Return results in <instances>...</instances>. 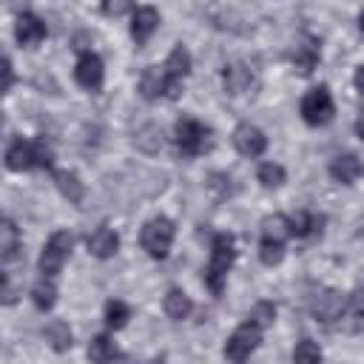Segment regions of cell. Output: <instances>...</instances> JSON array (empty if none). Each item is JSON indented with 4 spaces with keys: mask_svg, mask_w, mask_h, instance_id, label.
Instances as JSON below:
<instances>
[{
    "mask_svg": "<svg viewBox=\"0 0 364 364\" xmlns=\"http://www.w3.org/2000/svg\"><path fill=\"white\" fill-rule=\"evenodd\" d=\"M344 307H347L344 296H341L338 290H333V287H321V290L310 299V313H313V318L321 321V324H333L336 318H341Z\"/></svg>",
    "mask_w": 364,
    "mask_h": 364,
    "instance_id": "obj_8",
    "label": "cell"
},
{
    "mask_svg": "<svg viewBox=\"0 0 364 364\" xmlns=\"http://www.w3.org/2000/svg\"><path fill=\"white\" fill-rule=\"evenodd\" d=\"M256 176H259V182H262L264 188H279V185L284 182V168L276 165V162H262Z\"/></svg>",
    "mask_w": 364,
    "mask_h": 364,
    "instance_id": "obj_32",
    "label": "cell"
},
{
    "mask_svg": "<svg viewBox=\"0 0 364 364\" xmlns=\"http://www.w3.org/2000/svg\"><path fill=\"white\" fill-rule=\"evenodd\" d=\"M259 259H262V264H267V267L279 264V262L284 259V245H276V242H262V245H259Z\"/></svg>",
    "mask_w": 364,
    "mask_h": 364,
    "instance_id": "obj_33",
    "label": "cell"
},
{
    "mask_svg": "<svg viewBox=\"0 0 364 364\" xmlns=\"http://www.w3.org/2000/svg\"><path fill=\"white\" fill-rule=\"evenodd\" d=\"M247 321H253L259 330H264V327H270L273 321H276V304L273 301H259L253 310H250V316H247Z\"/></svg>",
    "mask_w": 364,
    "mask_h": 364,
    "instance_id": "obj_31",
    "label": "cell"
},
{
    "mask_svg": "<svg viewBox=\"0 0 364 364\" xmlns=\"http://www.w3.org/2000/svg\"><path fill=\"white\" fill-rule=\"evenodd\" d=\"M299 111H301V119H304L307 125H324V122H330L333 114H336V105H333V97H330L327 85L310 88V91L301 97Z\"/></svg>",
    "mask_w": 364,
    "mask_h": 364,
    "instance_id": "obj_6",
    "label": "cell"
},
{
    "mask_svg": "<svg viewBox=\"0 0 364 364\" xmlns=\"http://www.w3.org/2000/svg\"><path fill=\"white\" fill-rule=\"evenodd\" d=\"M173 131H176V148L182 156H199V154L210 151V145H213L210 128L193 117H179Z\"/></svg>",
    "mask_w": 364,
    "mask_h": 364,
    "instance_id": "obj_2",
    "label": "cell"
},
{
    "mask_svg": "<svg viewBox=\"0 0 364 364\" xmlns=\"http://www.w3.org/2000/svg\"><path fill=\"white\" fill-rule=\"evenodd\" d=\"M347 307L353 316H364V287H355L350 296H347Z\"/></svg>",
    "mask_w": 364,
    "mask_h": 364,
    "instance_id": "obj_35",
    "label": "cell"
},
{
    "mask_svg": "<svg viewBox=\"0 0 364 364\" xmlns=\"http://www.w3.org/2000/svg\"><path fill=\"white\" fill-rule=\"evenodd\" d=\"M111 364H136V361H134L131 355H117V358H114Z\"/></svg>",
    "mask_w": 364,
    "mask_h": 364,
    "instance_id": "obj_39",
    "label": "cell"
},
{
    "mask_svg": "<svg viewBox=\"0 0 364 364\" xmlns=\"http://www.w3.org/2000/svg\"><path fill=\"white\" fill-rule=\"evenodd\" d=\"M31 148H34V168H51L54 165V148H51V142L46 139V136H37V139H31Z\"/></svg>",
    "mask_w": 364,
    "mask_h": 364,
    "instance_id": "obj_30",
    "label": "cell"
},
{
    "mask_svg": "<svg viewBox=\"0 0 364 364\" xmlns=\"http://www.w3.org/2000/svg\"><path fill=\"white\" fill-rule=\"evenodd\" d=\"M85 245H88L91 256H97V259H111V256L119 250V236H117L108 225H100V228H94V230L85 236Z\"/></svg>",
    "mask_w": 364,
    "mask_h": 364,
    "instance_id": "obj_14",
    "label": "cell"
},
{
    "mask_svg": "<svg viewBox=\"0 0 364 364\" xmlns=\"http://www.w3.org/2000/svg\"><path fill=\"white\" fill-rule=\"evenodd\" d=\"M88 358L91 364H111L117 358V347L108 336H94L88 344Z\"/></svg>",
    "mask_w": 364,
    "mask_h": 364,
    "instance_id": "obj_26",
    "label": "cell"
},
{
    "mask_svg": "<svg viewBox=\"0 0 364 364\" xmlns=\"http://www.w3.org/2000/svg\"><path fill=\"white\" fill-rule=\"evenodd\" d=\"M233 145H236V151L242 154V156H262L264 154V148H267V136H264V131L262 128H256V125H250V122H239L236 128H233Z\"/></svg>",
    "mask_w": 364,
    "mask_h": 364,
    "instance_id": "obj_10",
    "label": "cell"
},
{
    "mask_svg": "<svg viewBox=\"0 0 364 364\" xmlns=\"http://www.w3.org/2000/svg\"><path fill=\"white\" fill-rule=\"evenodd\" d=\"M358 28H361V34H364V11L358 14Z\"/></svg>",
    "mask_w": 364,
    "mask_h": 364,
    "instance_id": "obj_41",
    "label": "cell"
},
{
    "mask_svg": "<svg viewBox=\"0 0 364 364\" xmlns=\"http://www.w3.org/2000/svg\"><path fill=\"white\" fill-rule=\"evenodd\" d=\"M159 26V11L154 6H136L131 11V37L136 40V46H142Z\"/></svg>",
    "mask_w": 364,
    "mask_h": 364,
    "instance_id": "obj_13",
    "label": "cell"
},
{
    "mask_svg": "<svg viewBox=\"0 0 364 364\" xmlns=\"http://www.w3.org/2000/svg\"><path fill=\"white\" fill-rule=\"evenodd\" d=\"M364 173V165L355 154H338L333 162H330V176L341 185H353L358 176Z\"/></svg>",
    "mask_w": 364,
    "mask_h": 364,
    "instance_id": "obj_17",
    "label": "cell"
},
{
    "mask_svg": "<svg viewBox=\"0 0 364 364\" xmlns=\"http://www.w3.org/2000/svg\"><path fill=\"white\" fill-rule=\"evenodd\" d=\"M259 341H262V330L253 324V321H245V324H239L230 336H228V341H225V358L230 361V364H245L247 358H250V353L259 347Z\"/></svg>",
    "mask_w": 364,
    "mask_h": 364,
    "instance_id": "obj_4",
    "label": "cell"
},
{
    "mask_svg": "<svg viewBox=\"0 0 364 364\" xmlns=\"http://www.w3.org/2000/svg\"><path fill=\"white\" fill-rule=\"evenodd\" d=\"M353 82H355L358 94L364 97V65H358V68H355V77H353Z\"/></svg>",
    "mask_w": 364,
    "mask_h": 364,
    "instance_id": "obj_38",
    "label": "cell"
},
{
    "mask_svg": "<svg viewBox=\"0 0 364 364\" xmlns=\"http://www.w3.org/2000/svg\"><path fill=\"white\" fill-rule=\"evenodd\" d=\"M14 85V65L9 57H3V94H9Z\"/></svg>",
    "mask_w": 364,
    "mask_h": 364,
    "instance_id": "obj_36",
    "label": "cell"
},
{
    "mask_svg": "<svg viewBox=\"0 0 364 364\" xmlns=\"http://www.w3.org/2000/svg\"><path fill=\"white\" fill-rule=\"evenodd\" d=\"M162 71L168 77L165 97L168 100H176L179 91H182V80L191 74V54H188V48L185 46H173L171 54H168V60H165V65H162Z\"/></svg>",
    "mask_w": 364,
    "mask_h": 364,
    "instance_id": "obj_7",
    "label": "cell"
},
{
    "mask_svg": "<svg viewBox=\"0 0 364 364\" xmlns=\"http://www.w3.org/2000/svg\"><path fill=\"white\" fill-rule=\"evenodd\" d=\"M131 6L128 3H102V11L105 14H122V11H128Z\"/></svg>",
    "mask_w": 364,
    "mask_h": 364,
    "instance_id": "obj_37",
    "label": "cell"
},
{
    "mask_svg": "<svg viewBox=\"0 0 364 364\" xmlns=\"http://www.w3.org/2000/svg\"><path fill=\"white\" fill-rule=\"evenodd\" d=\"M134 145H136L142 154H156V151L162 148V131H159V125H154V122L139 125L136 134H134Z\"/></svg>",
    "mask_w": 364,
    "mask_h": 364,
    "instance_id": "obj_24",
    "label": "cell"
},
{
    "mask_svg": "<svg viewBox=\"0 0 364 364\" xmlns=\"http://www.w3.org/2000/svg\"><path fill=\"white\" fill-rule=\"evenodd\" d=\"M321 225H324V216H316L310 210H299L296 216H290V230L293 236L304 239V236H318L321 233Z\"/></svg>",
    "mask_w": 364,
    "mask_h": 364,
    "instance_id": "obj_23",
    "label": "cell"
},
{
    "mask_svg": "<svg viewBox=\"0 0 364 364\" xmlns=\"http://www.w3.org/2000/svg\"><path fill=\"white\" fill-rule=\"evenodd\" d=\"M43 336H46V341H48L57 353H65V350H71V344H74V341H71V327H68L65 321H60V318L51 321V324L43 330Z\"/></svg>",
    "mask_w": 364,
    "mask_h": 364,
    "instance_id": "obj_25",
    "label": "cell"
},
{
    "mask_svg": "<svg viewBox=\"0 0 364 364\" xmlns=\"http://www.w3.org/2000/svg\"><path fill=\"white\" fill-rule=\"evenodd\" d=\"M236 262V247H233V236L230 233H216L210 242V259H208V270H205V284L210 287L213 296H222L225 290V279L228 270Z\"/></svg>",
    "mask_w": 364,
    "mask_h": 364,
    "instance_id": "obj_1",
    "label": "cell"
},
{
    "mask_svg": "<svg viewBox=\"0 0 364 364\" xmlns=\"http://www.w3.org/2000/svg\"><path fill=\"white\" fill-rule=\"evenodd\" d=\"M208 188L216 193V199H228V196H233V179L225 176V173H210Z\"/></svg>",
    "mask_w": 364,
    "mask_h": 364,
    "instance_id": "obj_34",
    "label": "cell"
},
{
    "mask_svg": "<svg viewBox=\"0 0 364 364\" xmlns=\"http://www.w3.org/2000/svg\"><path fill=\"white\" fill-rule=\"evenodd\" d=\"M31 301H34L37 310H51V307H54V301H57V287H54V282H51L48 276H43V279L31 287Z\"/></svg>",
    "mask_w": 364,
    "mask_h": 364,
    "instance_id": "obj_27",
    "label": "cell"
},
{
    "mask_svg": "<svg viewBox=\"0 0 364 364\" xmlns=\"http://www.w3.org/2000/svg\"><path fill=\"white\" fill-rule=\"evenodd\" d=\"M20 245H23L20 230H17V225L6 216L3 225H0V256H3V262H14V259L20 256Z\"/></svg>",
    "mask_w": 364,
    "mask_h": 364,
    "instance_id": "obj_21",
    "label": "cell"
},
{
    "mask_svg": "<svg viewBox=\"0 0 364 364\" xmlns=\"http://www.w3.org/2000/svg\"><path fill=\"white\" fill-rule=\"evenodd\" d=\"M162 307H165V313H168L173 321H182V318H188V316H191V310H193V301H191V296H188L185 290H179V287H171V290L165 293V301H162Z\"/></svg>",
    "mask_w": 364,
    "mask_h": 364,
    "instance_id": "obj_22",
    "label": "cell"
},
{
    "mask_svg": "<svg viewBox=\"0 0 364 364\" xmlns=\"http://www.w3.org/2000/svg\"><path fill=\"white\" fill-rule=\"evenodd\" d=\"M293 364H321V347L313 338H301L293 347Z\"/></svg>",
    "mask_w": 364,
    "mask_h": 364,
    "instance_id": "obj_29",
    "label": "cell"
},
{
    "mask_svg": "<svg viewBox=\"0 0 364 364\" xmlns=\"http://www.w3.org/2000/svg\"><path fill=\"white\" fill-rule=\"evenodd\" d=\"M287 236H293V230H290V219L284 213H270L262 219V242L284 245Z\"/></svg>",
    "mask_w": 364,
    "mask_h": 364,
    "instance_id": "obj_19",
    "label": "cell"
},
{
    "mask_svg": "<svg viewBox=\"0 0 364 364\" xmlns=\"http://www.w3.org/2000/svg\"><path fill=\"white\" fill-rule=\"evenodd\" d=\"M6 168L9 171H17V173L34 168V148H31L28 139L17 136V139L9 142V148H6Z\"/></svg>",
    "mask_w": 364,
    "mask_h": 364,
    "instance_id": "obj_15",
    "label": "cell"
},
{
    "mask_svg": "<svg viewBox=\"0 0 364 364\" xmlns=\"http://www.w3.org/2000/svg\"><path fill=\"white\" fill-rule=\"evenodd\" d=\"M173 222L168 216H154L142 225V233H139V245L142 250L151 256V259H165L171 253V245H173Z\"/></svg>",
    "mask_w": 364,
    "mask_h": 364,
    "instance_id": "obj_3",
    "label": "cell"
},
{
    "mask_svg": "<svg viewBox=\"0 0 364 364\" xmlns=\"http://www.w3.org/2000/svg\"><path fill=\"white\" fill-rule=\"evenodd\" d=\"M14 37L20 46H37L46 40V23L34 11H20L14 23Z\"/></svg>",
    "mask_w": 364,
    "mask_h": 364,
    "instance_id": "obj_12",
    "label": "cell"
},
{
    "mask_svg": "<svg viewBox=\"0 0 364 364\" xmlns=\"http://www.w3.org/2000/svg\"><path fill=\"white\" fill-rule=\"evenodd\" d=\"M128 318H131V307H128L125 301L111 299V301L105 304V324H108L111 330H122V327L128 324Z\"/></svg>",
    "mask_w": 364,
    "mask_h": 364,
    "instance_id": "obj_28",
    "label": "cell"
},
{
    "mask_svg": "<svg viewBox=\"0 0 364 364\" xmlns=\"http://www.w3.org/2000/svg\"><path fill=\"white\" fill-rule=\"evenodd\" d=\"M54 185L57 191L71 202V205H80L82 196H85V185L80 182V176L74 171H54Z\"/></svg>",
    "mask_w": 364,
    "mask_h": 364,
    "instance_id": "obj_20",
    "label": "cell"
},
{
    "mask_svg": "<svg viewBox=\"0 0 364 364\" xmlns=\"http://www.w3.org/2000/svg\"><path fill=\"white\" fill-rule=\"evenodd\" d=\"M165 91H168V77H165V71L156 68V65H148V68L142 71V77H139V94H142L145 100H159V97H165Z\"/></svg>",
    "mask_w": 364,
    "mask_h": 364,
    "instance_id": "obj_18",
    "label": "cell"
},
{
    "mask_svg": "<svg viewBox=\"0 0 364 364\" xmlns=\"http://www.w3.org/2000/svg\"><path fill=\"white\" fill-rule=\"evenodd\" d=\"M222 85H225V91H228L230 97H242V94L253 91L256 74H253V68L245 65V63H230V65L222 68Z\"/></svg>",
    "mask_w": 364,
    "mask_h": 364,
    "instance_id": "obj_11",
    "label": "cell"
},
{
    "mask_svg": "<svg viewBox=\"0 0 364 364\" xmlns=\"http://www.w3.org/2000/svg\"><path fill=\"white\" fill-rule=\"evenodd\" d=\"M74 80H77L85 91H100V88H102V80H105V68H102L100 54L82 51V54L77 57V65H74Z\"/></svg>",
    "mask_w": 364,
    "mask_h": 364,
    "instance_id": "obj_9",
    "label": "cell"
},
{
    "mask_svg": "<svg viewBox=\"0 0 364 364\" xmlns=\"http://www.w3.org/2000/svg\"><path fill=\"white\" fill-rule=\"evenodd\" d=\"M71 245H74V239H71L68 230H57V233H51L48 242H46V247H43V253H40V262H37L40 273L48 276V279L57 276V273L63 270L68 253H71Z\"/></svg>",
    "mask_w": 364,
    "mask_h": 364,
    "instance_id": "obj_5",
    "label": "cell"
},
{
    "mask_svg": "<svg viewBox=\"0 0 364 364\" xmlns=\"http://www.w3.org/2000/svg\"><path fill=\"white\" fill-rule=\"evenodd\" d=\"M318 57H321V48H318V40L316 37H301L299 43H296V48H293V54H290V60H293V65L301 71V74H310L313 68H316V63H318Z\"/></svg>",
    "mask_w": 364,
    "mask_h": 364,
    "instance_id": "obj_16",
    "label": "cell"
},
{
    "mask_svg": "<svg viewBox=\"0 0 364 364\" xmlns=\"http://www.w3.org/2000/svg\"><path fill=\"white\" fill-rule=\"evenodd\" d=\"M355 131H358V136L364 139V111H361V117L355 119Z\"/></svg>",
    "mask_w": 364,
    "mask_h": 364,
    "instance_id": "obj_40",
    "label": "cell"
}]
</instances>
